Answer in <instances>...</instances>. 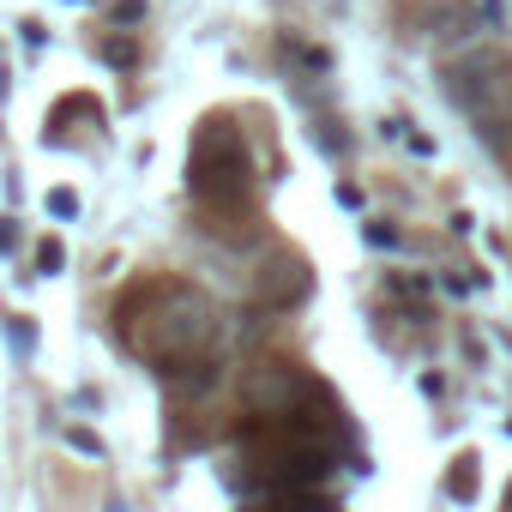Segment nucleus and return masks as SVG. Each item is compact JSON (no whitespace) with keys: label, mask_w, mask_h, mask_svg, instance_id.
Wrapping results in <instances>:
<instances>
[{"label":"nucleus","mask_w":512,"mask_h":512,"mask_svg":"<svg viewBox=\"0 0 512 512\" xmlns=\"http://www.w3.org/2000/svg\"><path fill=\"white\" fill-rule=\"evenodd\" d=\"M127 350H139L145 362H163V374L175 362H193L211 350L217 338V314L193 284H145L127 296V308L115 314Z\"/></svg>","instance_id":"obj_1"},{"label":"nucleus","mask_w":512,"mask_h":512,"mask_svg":"<svg viewBox=\"0 0 512 512\" xmlns=\"http://www.w3.org/2000/svg\"><path fill=\"white\" fill-rule=\"evenodd\" d=\"M193 193L223 229H247V217H253V157H247L229 115H211L193 139Z\"/></svg>","instance_id":"obj_2"},{"label":"nucleus","mask_w":512,"mask_h":512,"mask_svg":"<svg viewBox=\"0 0 512 512\" xmlns=\"http://www.w3.org/2000/svg\"><path fill=\"white\" fill-rule=\"evenodd\" d=\"M37 266H43V272H55V266H61V247H55V241H43V253H37Z\"/></svg>","instance_id":"obj_6"},{"label":"nucleus","mask_w":512,"mask_h":512,"mask_svg":"<svg viewBox=\"0 0 512 512\" xmlns=\"http://www.w3.org/2000/svg\"><path fill=\"white\" fill-rule=\"evenodd\" d=\"M308 392H314V386H308L290 362H253V374H247V404L266 410V416H290Z\"/></svg>","instance_id":"obj_3"},{"label":"nucleus","mask_w":512,"mask_h":512,"mask_svg":"<svg viewBox=\"0 0 512 512\" xmlns=\"http://www.w3.org/2000/svg\"><path fill=\"white\" fill-rule=\"evenodd\" d=\"M49 211H55V217H73V211H79V199L61 187V193H49Z\"/></svg>","instance_id":"obj_5"},{"label":"nucleus","mask_w":512,"mask_h":512,"mask_svg":"<svg viewBox=\"0 0 512 512\" xmlns=\"http://www.w3.org/2000/svg\"><path fill=\"white\" fill-rule=\"evenodd\" d=\"M302 290H308V266L296 260V253H278L272 272L260 278V296H266V302H296Z\"/></svg>","instance_id":"obj_4"}]
</instances>
